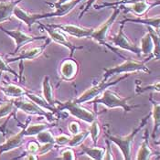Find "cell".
<instances>
[{
    "instance_id": "obj_1",
    "label": "cell",
    "mask_w": 160,
    "mask_h": 160,
    "mask_svg": "<svg viewBox=\"0 0 160 160\" xmlns=\"http://www.w3.org/2000/svg\"><path fill=\"white\" fill-rule=\"evenodd\" d=\"M102 95L100 98H96L95 100L92 101V103L94 105V110L96 111L97 105L102 104L106 106L108 109H113V108H122L125 112H128L134 108H137L140 105H129L128 104V100L132 97H126L123 98L118 95L116 92H112L111 90L106 89L102 93Z\"/></svg>"
},
{
    "instance_id": "obj_2",
    "label": "cell",
    "mask_w": 160,
    "mask_h": 160,
    "mask_svg": "<svg viewBox=\"0 0 160 160\" xmlns=\"http://www.w3.org/2000/svg\"><path fill=\"white\" fill-rule=\"evenodd\" d=\"M151 116V113L148 114L145 118L142 119L141 123L139 124V126H137L136 129L131 132L129 135L125 136H111L109 134H105L106 137L109 139V141H111L112 143H114L119 149L122 152L123 155V158L125 160H130L131 159V151H132V146L135 140L136 136L142 130V128L147 124L148 123L149 117Z\"/></svg>"
},
{
    "instance_id": "obj_3",
    "label": "cell",
    "mask_w": 160,
    "mask_h": 160,
    "mask_svg": "<svg viewBox=\"0 0 160 160\" xmlns=\"http://www.w3.org/2000/svg\"><path fill=\"white\" fill-rule=\"evenodd\" d=\"M149 60L146 59L144 62H136L134 60H125V62L123 63L112 67L109 69H104V73L102 76V81H107L110 77L121 73H132L136 72H144L146 73L150 74L151 71L148 69V67L146 65V62Z\"/></svg>"
},
{
    "instance_id": "obj_4",
    "label": "cell",
    "mask_w": 160,
    "mask_h": 160,
    "mask_svg": "<svg viewBox=\"0 0 160 160\" xmlns=\"http://www.w3.org/2000/svg\"><path fill=\"white\" fill-rule=\"evenodd\" d=\"M113 8V10H112V13L111 16H110L102 24L100 25L97 28L93 29V31H92V35L90 36V38H92V39H94L96 42H98L99 44L106 46L108 49H110L111 50H112L113 52H115L120 58L124 59L122 55H120L115 49H113L112 47H111V46H109V45L107 44V42H106L107 33H108L109 29L111 28V27L112 26V24H113V22L116 20L118 15L121 12V9H120L118 7H117V8Z\"/></svg>"
},
{
    "instance_id": "obj_5",
    "label": "cell",
    "mask_w": 160,
    "mask_h": 160,
    "mask_svg": "<svg viewBox=\"0 0 160 160\" xmlns=\"http://www.w3.org/2000/svg\"><path fill=\"white\" fill-rule=\"evenodd\" d=\"M57 111H64L67 110L75 118L82 120L83 122L91 123L96 120L97 116L94 112L89 111L88 109L82 106V104L77 103L73 101H68L64 102H59V107L56 108Z\"/></svg>"
},
{
    "instance_id": "obj_6",
    "label": "cell",
    "mask_w": 160,
    "mask_h": 160,
    "mask_svg": "<svg viewBox=\"0 0 160 160\" xmlns=\"http://www.w3.org/2000/svg\"><path fill=\"white\" fill-rule=\"evenodd\" d=\"M128 76H129V74H126L125 76H123V77L119 78L118 80H116L114 82H107V81H105V82L104 81H101L96 85L91 87L90 89H88L87 91H85L82 94H81L78 98L75 99L74 102H77V103H80V104L87 102H91L93 99L97 98L99 95H101L106 89H108L109 87L113 86V85H116L117 83H119L121 81L124 80Z\"/></svg>"
},
{
    "instance_id": "obj_7",
    "label": "cell",
    "mask_w": 160,
    "mask_h": 160,
    "mask_svg": "<svg viewBox=\"0 0 160 160\" xmlns=\"http://www.w3.org/2000/svg\"><path fill=\"white\" fill-rule=\"evenodd\" d=\"M0 29H1L4 33H6L8 36L12 38L13 39L15 40L16 49H15L14 52H13L14 54L17 53V52L21 49L23 46H25V45L28 44V43L34 42V41H37V40H41V39H46V38L44 37V36H41V37H35V36L28 35V34L24 33L23 31H21L19 28L14 29V30H9V29L4 28L3 27H0Z\"/></svg>"
},
{
    "instance_id": "obj_8",
    "label": "cell",
    "mask_w": 160,
    "mask_h": 160,
    "mask_svg": "<svg viewBox=\"0 0 160 160\" xmlns=\"http://www.w3.org/2000/svg\"><path fill=\"white\" fill-rule=\"evenodd\" d=\"M13 102H14V105H15L16 109H19V110L25 112L28 114H31V115L44 116L49 121H52L54 119L52 112L45 111L44 109L39 107L32 101L28 102V101H25V100H16Z\"/></svg>"
},
{
    "instance_id": "obj_9",
    "label": "cell",
    "mask_w": 160,
    "mask_h": 160,
    "mask_svg": "<svg viewBox=\"0 0 160 160\" xmlns=\"http://www.w3.org/2000/svg\"><path fill=\"white\" fill-rule=\"evenodd\" d=\"M39 26L47 32V34L49 35V38H50V40H53L54 42L62 45L64 47H66L68 49H70L71 51V56L73 55V53L75 52L76 49H82L83 47H78V46H75L73 45L72 42L69 41V39L67 38V37L62 33V31H59V29L57 28H51L48 25H44L42 23H38Z\"/></svg>"
},
{
    "instance_id": "obj_10",
    "label": "cell",
    "mask_w": 160,
    "mask_h": 160,
    "mask_svg": "<svg viewBox=\"0 0 160 160\" xmlns=\"http://www.w3.org/2000/svg\"><path fill=\"white\" fill-rule=\"evenodd\" d=\"M13 15L19 19L21 22H23L25 25L28 26L29 29L32 28V26L36 22H38L41 19L49 18H52V12L50 13H43V14H34V13H28L26 10L17 7L14 10Z\"/></svg>"
},
{
    "instance_id": "obj_11",
    "label": "cell",
    "mask_w": 160,
    "mask_h": 160,
    "mask_svg": "<svg viewBox=\"0 0 160 160\" xmlns=\"http://www.w3.org/2000/svg\"><path fill=\"white\" fill-rule=\"evenodd\" d=\"M123 25L124 24L121 23L118 33L115 36L112 37L110 38V41L113 44V46H115V47L121 48L122 49L127 50L129 52H133L134 54H136V55L140 56L141 55L140 48H138L133 42H131V40L123 33Z\"/></svg>"
},
{
    "instance_id": "obj_12",
    "label": "cell",
    "mask_w": 160,
    "mask_h": 160,
    "mask_svg": "<svg viewBox=\"0 0 160 160\" xmlns=\"http://www.w3.org/2000/svg\"><path fill=\"white\" fill-rule=\"evenodd\" d=\"M48 26L54 28H57L64 33L69 34L70 36L78 38H90L93 31V28H82V27L72 24H49Z\"/></svg>"
},
{
    "instance_id": "obj_13",
    "label": "cell",
    "mask_w": 160,
    "mask_h": 160,
    "mask_svg": "<svg viewBox=\"0 0 160 160\" xmlns=\"http://www.w3.org/2000/svg\"><path fill=\"white\" fill-rule=\"evenodd\" d=\"M79 72V65L72 59L64 60L61 65L60 74L61 79L66 82H72L76 78Z\"/></svg>"
},
{
    "instance_id": "obj_14",
    "label": "cell",
    "mask_w": 160,
    "mask_h": 160,
    "mask_svg": "<svg viewBox=\"0 0 160 160\" xmlns=\"http://www.w3.org/2000/svg\"><path fill=\"white\" fill-rule=\"evenodd\" d=\"M28 124V121H27V123L24 124L23 129L19 133L9 137L5 143L0 145V156L6 152H8V151L14 150L16 148H20L23 145L25 138V128Z\"/></svg>"
},
{
    "instance_id": "obj_15",
    "label": "cell",
    "mask_w": 160,
    "mask_h": 160,
    "mask_svg": "<svg viewBox=\"0 0 160 160\" xmlns=\"http://www.w3.org/2000/svg\"><path fill=\"white\" fill-rule=\"evenodd\" d=\"M159 0H158L155 3H148L146 0H143V1L134 3L132 5H129V7H125L124 13H133L134 15L141 18V17L145 16L151 8H153L157 6H159Z\"/></svg>"
},
{
    "instance_id": "obj_16",
    "label": "cell",
    "mask_w": 160,
    "mask_h": 160,
    "mask_svg": "<svg viewBox=\"0 0 160 160\" xmlns=\"http://www.w3.org/2000/svg\"><path fill=\"white\" fill-rule=\"evenodd\" d=\"M50 38H46V42H45V44H43V45H41V46H38V47H35V48H33V49H28V50H26L24 51L20 56H18V57H16V58H13V59H8L7 62L8 63H10V62H18V61H20V62H22L25 60H30V61H32V60H35V59H37L38 57H39L43 52H44V50L46 49V48L49 46V44H50Z\"/></svg>"
},
{
    "instance_id": "obj_17",
    "label": "cell",
    "mask_w": 160,
    "mask_h": 160,
    "mask_svg": "<svg viewBox=\"0 0 160 160\" xmlns=\"http://www.w3.org/2000/svg\"><path fill=\"white\" fill-rule=\"evenodd\" d=\"M22 0H7L0 1V23L10 20L15 8Z\"/></svg>"
},
{
    "instance_id": "obj_18",
    "label": "cell",
    "mask_w": 160,
    "mask_h": 160,
    "mask_svg": "<svg viewBox=\"0 0 160 160\" xmlns=\"http://www.w3.org/2000/svg\"><path fill=\"white\" fill-rule=\"evenodd\" d=\"M82 0H71L69 2H66L60 6L53 7L54 11L52 12V18H62L66 15H68L73 8L82 2Z\"/></svg>"
},
{
    "instance_id": "obj_19",
    "label": "cell",
    "mask_w": 160,
    "mask_h": 160,
    "mask_svg": "<svg viewBox=\"0 0 160 160\" xmlns=\"http://www.w3.org/2000/svg\"><path fill=\"white\" fill-rule=\"evenodd\" d=\"M52 89L53 88L50 84L49 77L45 76L43 79V82H42V94H43L42 97L45 99V101L49 103V105L56 108V100L54 98Z\"/></svg>"
},
{
    "instance_id": "obj_20",
    "label": "cell",
    "mask_w": 160,
    "mask_h": 160,
    "mask_svg": "<svg viewBox=\"0 0 160 160\" xmlns=\"http://www.w3.org/2000/svg\"><path fill=\"white\" fill-rule=\"evenodd\" d=\"M1 91L4 92L6 96L9 98H20L22 96H25L28 92V91H26L24 88L12 83L1 87Z\"/></svg>"
},
{
    "instance_id": "obj_21",
    "label": "cell",
    "mask_w": 160,
    "mask_h": 160,
    "mask_svg": "<svg viewBox=\"0 0 160 160\" xmlns=\"http://www.w3.org/2000/svg\"><path fill=\"white\" fill-rule=\"evenodd\" d=\"M125 22H132V23H139V24L146 25L152 27L153 28H155L157 31L159 30L160 26V18L159 16L157 17H152V18H136V19H132V18H125L124 20L121 21V23L124 24Z\"/></svg>"
},
{
    "instance_id": "obj_22",
    "label": "cell",
    "mask_w": 160,
    "mask_h": 160,
    "mask_svg": "<svg viewBox=\"0 0 160 160\" xmlns=\"http://www.w3.org/2000/svg\"><path fill=\"white\" fill-rule=\"evenodd\" d=\"M150 102L152 103L153 109H152V115L154 119V127L152 130V138L155 139L157 134L159 130L160 125V106L158 102H155L152 98H150Z\"/></svg>"
},
{
    "instance_id": "obj_23",
    "label": "cell",
    "mask_w": 160,
    "mask_h": 160,
    "mask_svg": "<svg viewBox=\"0 0 160 160\" xmlns=\"http://www.w3.org/2000/svg\"><path fill=\"white\" fill-rule=\"evenodd\" d=\"M153 50H154L153 39L150 36L149 32H148L144 35V37L140 40V52H141V54L150 55L148 58L151 60V55L153 53Z\"/></svg>"
},
{
    "instance_id": "obj_24",
    "label": "cell",
    "mask_w": 160,
    "mask_h": 160,
    "mask_svg": "<svg viewBox=\"0 0 160 160\" xmlns=\"http://www.w3.org/2000/svg\"><path fill=\"white\" fill-rule=\"evenodd\" d=\"M49 123H33V124H28L25 128V136H37L42 131L48 130L51 127Z\"/></svg>"
},
{
    "instance_id": "obj_25",
    "label": "cell",
    "mask_w": 160,
    "mask_h": 160,
    "mask_svg": "<svg viewBox=\"0 0 160 160\" xmlns=\"http://www.w3.org/2000/svg\"><path fill=\"white\" fill-rule=\"evenodd\" d=\"M148 29L150 36L153 39V43H154V50L153 53L151 55V59H155V60H159V44H160V38L158 31H157L155 28H153L152 27L148 26Z\"/></svg>"
},
{
    "instance_id": "obj_26",
    "label": "cell",
    "mask_w": 160,
    "mask_h": 160,
    "mask_svg": "<svg viewBox=\"0 0 160 160\" xmlns=\"http://www.w3.org/2000/svg\"><path fill=\"white\" fill-rule=\"evenodd\" d=\"M26 96L29 99L30 101H32L33 102H35V103H36L37 105H38L39 107H41L42 109H44V110H47V111L49 112H57L56 108H55V107H52L51 105H49V103L45 101V99L43 98V97H40V96H38V95H36V94L31 93V92H27Z\"/></svg>"
},
{
    "instance_id": "obj_27",
    "label": "cell",
    "mask_w": 160,
    "mask_h": 160,
    "mask_svg": "<svg viewBox=\"0 0 160 160\" xmlns=\"http://www.w3.org/2000/svg\"><path fill=\"white\" fill-rule=\"evenodd\" d=\"M153 155V150L150 148L148 145V139H144L143 143L141 144L140 148L138 149V152L136 154V159L137 160H148Z\"/></svg>"
},
{
    "instance_id": "obj_28",
    "label": "cell",
    "mask_w": 160,
    "mask_h": 160,
    "mask_svg": "<svg viewBox=\"0 0 160 160\" xmlns=\"http://www.w3.org/2000/svg\"><path fill=\"white\" fill-rule=\"evenodd\" d=\"M82 152L87 155L89 158L94 160H102L103 159L104 156V148H87L84 146H82Z\"/></svg>"
},
{
    "instance_id": "obj_29",
    "label": "cell",
    "mask_w": 160,
    "mask_h": 160,
    "mask_svg": "<svg viewBox=\"0 0 160 160\" xmlns=\"http://www.w3.org/2000/svg\"><path fill=\"white\" fill-rule=\"evenodd\" d=\"M90 135V132L89 130L86 131H80L79 133L75 134L71 139L70 141L68 142V146L70 148H76V147H79L80 145H82V143L86 139L87 137Z\"/></svg>"
},
{
    "instance_id": "obj_30",
    "label": "cell",
    "mask_w": 160,
    "mask_h": 160,
    "mask_svg": "<svg viewBox=\"0 0 160 160\" xmlns=\"http://www.w3.org/2000/svg\"><path fill=\"white\" fill-rule=\"evenodd\" d=\"M139 1H143V0H120V1H115V2H106V3H102V5L98 6H94L95 9H100V8H117V7H121V6H127V5H132L134 3L139 2Z\"/></svg>"
},
{
    "instance_id": "obj_31",
    "label": "cell",
    "mask_w": 160,
    "mask_h": 160,
    "mask_svg": "<svg viewBox=\"0 0 160 160\" xmlns=\"http://www.w3.org/2000/svg\"><path fill=\"white\" fill-rule=\"evenodd\" d=\"M89 132H90V135L92 136V140L93 144L96 145L99 136L101 134V127H100V124H99L97 119L91 123V126L89 128Z\"/></svg>"
},
{
    "instance_id": "obj_32",
    "label": "cell",
    "mask_w": 160,
    "mask_h": 160,
    "mask_svg": "<svg viewBox=\"0 0 160 160\" xmlns=\"http://www.w3.org/2000/svg\"><path fill=\"white\" fill-rule=\"evenodd\" d=\"M38 142L41 143V144H47V143H54L55 144V137L52 136V134L45 130L40 132L39 134H38L37 136Z\"/></svg>"
},
{
    "instance_id": "obj_33",
    "label": "cell",
    "mask_w": 160,
    "mask_h": 160,
    "mask_svg": "<svg viewBox=\"0 0 160 160\" xmlns=\"http://www.w3.org/2000/svg\"><path fill=\"white\" fill-rule=\"evenodd\" d=\"M14 108H15V105H14L13 101L7 102L3 103L2 105H0V118H3V117L8 115L9 113H11Z\"/></svg>"
},
{
    "instance_id": "obj_34",
    "label": "cell",
    "mask_w": 160,
    "mask_h": 160,
    "mask_svg": "<svg viewBox=\"0 0 160 160\" xmlns=\"http://www.w3.org/2000/svg\"><path fill=\"white\" fill-rule=\"evenodd\" d=\"M148 91H153V92H159L160 87H159V82H157L156 83H153L151 85H148L146 87H136V94H139V93H143L145 92H148Z\"/></svg>"
},
{
    "instance_id": "obj_35",
    "label": "cell",
    "mask_w": 160,
    "mask_h": 160,
    "mask_svg": "<svg viewBox=\"0 0 160 160\" xmlns=\"http://www.w3.org/2000/svg\"><path fill=\"white\" fill-rule=\"evenodd\" d=\"M0 72H8V73L13 74L14 76L18 77V73L9 67L8 63L6 62L2 57H0Z\"/></svg>"
},
{
    "instance_id": "obj_36",
    "label": "cell",
    "mask_w": 160,
    "mask_h": 160,
    "mask_svg": "<svg viewBox=\"0 0 160 160\" xmlns=\"http://www.w3.org/2000/svg\"><path fill=\"white\" fill-rule=\"evenodd\" d=\"M59 158L62 159H67V160H74L75 159V154L72 151V149L71 148H67L64 149L61 154V157Z\"/></svg>"
},
{
    "instance_id": "obj_37",
    "label": "cell",
    "mask_w": 160,
    "mask_h": 160,
    "mask_svg": "<svg viewBox=\"0 0 160 160\" xmlns=\"http://www.w3.org/2000/svg\"><path fill=\"white\" fill-rule=\"evenodd\" d=\"M54 148V143H47V144H42V146H39L38 148V153L42 156V155H45L47 153H49V151H51Z\"/></svg>"
},
{
    "instance_id": "obj_38",
    "label": "cell",
    "mask_w": 160,
    "mask_h": 160,
    "mask_svg": "<svg viewBox=\"0 0 160 160\" xmlns=\"http://www.w3.org/2000/svg\"><path fill=\"white\" fill-rule=\"evenodd\" d=\"M38 148H39V145L36 141H30L28 144V152L29 154H33V155L38 154Z\"/></svg>"
},
{
    "instance_id": "obj_39",
    "label": "cell",
    "mask_w": 160,
    "mask_h": 160,
    "mask_svg": "<svg viewBox=\"0 0 160 160\" xmlns=\"http://www.w3.org/2000/svg\"><path fill=\"white\" fill-rule=\"evenodd\" d=\"M68 129H69V132L72 133V134H77L81 131V126H80V123L76 121H72L71 123H69L68 125Z\"/></svg>"
},
{
    "instance_id": "obj_40",
    "label": "cell",
    "mask_w": 160,
    "mask_h": 160,
    "mask_svg": "<svg viewBox=\"0 0 160 160\" xmlns=\"http://www.w3.org/2000/svg\"><path fill=\"white\" fill-rule=\"evenodd\" d=\"M70 139L71 138L66 135H60L57 137H55V144H57L59 146H64V145L68 144Z\"/></svg>"
},
{
    "instance_id": "obj_41",
    "label": "cell",
    "mask_w": 160,
    "mask_h": 160,
    "mask_svg": "<svg viewBox=\"0 0 160 160\" xmlns=\"http://www.w3.org/2000/svg\"><path fill=\"white\" fill-rule=\"evenodd\" d=\"M105 143H106V149L104 150L103 159H105V160L113 159L112 153L111 146H110V141H109V140H106V141H105Z\"/></svg>"
},
{
    "instance_id": "obj_42",
    "label": "cell",
    "mask_w": 160,
    "mask_h": 160,
    "mask_svg": "<svg viewBox=\"0 0 160 160\" xmlns=\"http://www.w3.org/2000/svg\"><path fill=\"white\" fill-rule=\"evenodd\" d=\"M97 0H87L86 4H85V6H84V8H83V9L82 10V12L80 13V18H82L83 16H84V14L85 13H87L88 11H89V9L94 5V3L96 2Z\"/></svg>"
},
{
    "instance_id": "obj_43",
    "label": "cell",
    "mask_w": 160,
    "mask_h": 160,
    "mask_svg": "<svg viewBox=\"0 0 160 160\" xmlns=\"http://www.w3.org/2000/svg\"><path fill=\"white\" fill-rule=\"evenodd\" d=\"M69 1H71V0H57V1L54 2V3L47 2V4H48L49 6H50V7H55V6H60V5L64 4V3H66V2H69Z\"/></svg>"
},
{
    "instance_id": "obj_44",
    "label": "cell",
    "mask_w": 160,
    "mask_h": 160,
    "mask_svg": "<svg viewBox=\"0 0 160 160\" xmlns=\"http://www.w3.org/2000/svg\"><path fill=\"white\" fill-rule=\"evenodd\" d=\"M2 73H3V72H0V82H1V77H2Z\"/></svg>"
}]
</instances>
